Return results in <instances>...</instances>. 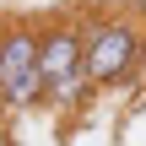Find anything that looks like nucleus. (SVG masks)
<instances>
[{
  "label": "nucleus",
  "instance_id": "nucleus-1",
  "mask_svg": "<svg viewBox=\"0 0 146 146\" xmlns=\"http://www.w3.org/2000/svg\"><path fill=\"white\" fill-rule=\"evenodd\" d=\"M146 33L125 11H92L87 16V76L92 87H125L141 76Z\"/></svg>",
  "mask_w": 146,
  "mask_h": 146
},
{
  "label": "nucleus",
  "instance_id": "nucleus-2",
  "mask_svg": "<svg viewBox=\"0 0 146 146\" xmlns=\"http://www.w3.org/2000/svg\"><path fill=\"white\" fill-rule=\"evenodd\" d=\"M0 87L11 108H38L49 98L43 87V22L11 16L0 27Z\"/></svg>",
  "mask_w": 146,
  "mask_h": 146
},
{
  "label": "nucleus",
  "instance_id": "nucleus-3",
  "mask_svg": "<svg viewBox=\"0 0 146 146\" xmlns=\"http://www.w3.org/2000/svg\"><path fill=\"white\" fill-rule=\"evenodd\" d=\"M70 76H87V16L81 11H60L43 22V87L54 92Z\"/></svg>",
  "mask_w": 146,
  "mask_h": 146
},
{
  "label": "nucleus",
  "instance_id": "nucleus-4",
  "mask_svg": "<svg viewBox=\"0 0 146 146\" xmlns=\"http://www.w3.org/2000/svg\"><path fill=\"white\" fill-rule=\"evenodd\" d=\"M130 16H146V0H135V5H130Z\"/></svg>",
  "mask_w": 146,
  "mask_h": 146
},
{
  "label": "nucleus",
  "instance_id": "nucleus-5",
  "mask_svg": "<svg viewBox=\"0 0 146 146\" xmlns=\"http://www.w3.org/2000/svg\"><path fill=\"white\" fill-rule=\"evenodd\" d=\"M141 81H146V49H141Z\"/></svg>",
  "mask_w": 146,
  "mask_h": 146
},
{
  "label": "nucleus",
  "instance_id": "nucleus-6",
  "mask_svg": "<svg viewBox=\"0 0 146 146\" xmlns=\"http://www.w3.org/2000/svg\"><path fill=\"white\" fill-rule=\"evenodd\" d=\"M0 108H11V103H5V87H0Z\"/></svg>",
  "mask_w": 146,
  "mask_h": 146
}]
</instances>
